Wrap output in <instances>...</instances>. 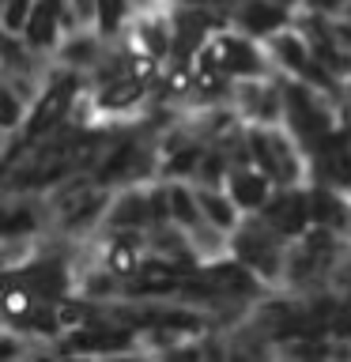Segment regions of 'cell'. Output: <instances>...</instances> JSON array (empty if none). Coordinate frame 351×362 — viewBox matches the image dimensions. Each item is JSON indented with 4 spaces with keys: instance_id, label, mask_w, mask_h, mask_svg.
I'll use <instances>...</instances> for the list:
<instances>
[{
    "instance_id": "9",
    "label": "cell",
    "mask_w": 351,
    "mask_h": 362,
    "mask_svg": "<svg viewBox=\"0 0 351 362\" xmlns=\"http://www.w3.org/2000/svg\"><path fill=\"white\" fill-rule=\"evenodd\" d=\"M310 208H313V223L333 230L351 242V192L325 185V181H310Z\"/></svg>"
},
{
    "instance_id": "11",
    "label": "cell",
    "mask_w": 351,
    "mask_h": 362,
    "mask_svg": "<svg viewBox=\"0 0 351 362\" xmlns=\"http://www.w3.org/2000/svg\"><path fill=\"white\" fill-rule=\"evenodd\" d=\"M226 192L238 200V208H242L246 215L260 211L265 204L272 200V192H276V181H272L260 166L253 163H242L231 170V177H226Z\"/></svg>"
},
{
    "instance_id": "5",
    "label": "cell",
    "mask_w": 351,
    "mask_h": 362,
    "mask_svg": "<svg viewBox=\"0 0 351 362\" xmlns=\"http://www.w3.org/2000/svg\"><path fill=\"white\" fill-rule=\"evenodd\" d=\"M234 110L246 124H283V76H253L234 83Z\"/></svg>"
},
{
    "instance_id": "14",
    "label": "cell",
    "mask_w": 351,
    "mask_h": 362,
    "mask_svg": "<svg viewBox=\"0 0 351 362\" xmlns=\"http://www.w3.org/2000/svg\"><path fill=\"white\" fill-rule=\"evenodd\" d=\"M200 192V208H204V219L212 226H219V230H238V223L246 219V211L238 208V200L226 192V185H197Z\"/></svg>"
},
{
    "instance_id": "7",
    "label": "cell",
    "mask_w": 351,
    "mask_h": 362,
    "mask_svg": "<svg viewBox=\"0 0 351 362\" xmlns=\"http://www.w3.org/2000/svg\"><path fill=\"white\" fill-rule=\"evenodd\" d=\"M132 38L136 49L151 53L155 61H170L174 53V4H159V8H147V11H136V19L129 23L125 30Z\"/></svg>"
},
{
    "instance_id": "16",
    "label": "cell",
    "mask_w": 351,
    "mask_h": 362,
    "mask_svg": "<svg viewBox=\"0 0 351 362\" xmlns=\"http://www.w3.org/2000/svg\"><path fill=\"white\" fill-rule=\"evenodd\" d=\"M38 0H0V34H23Z\"/></svg>"
},
{
    "instance_id": "12",
    "label": "cell",
    "mask_w": 351,
    "mask_h": 362,
    "mask_svg": "<svg viewBox=\"0 0 351 362\" xmlns=\"http://www.w3.org/2000/svg\"><path fill=\"white\" fill-rule=\"evenodd\" d=\"M106 34L102 30H72V34H64V42L57 45V53H53V64H64V68H72V72H91L98 61H102V53H106Z\"/></svg>"
},
{
    "instance_id": "19",
    "label": "cell",
    "mask_w": 351,
    "mask_h": 362,
    "mask_svg": "<svg viewBox=\"0 0 351 362\" xmlns=\"http://www.w3.org/2000/svg\"><path fill=\"white\" fill-rule=\"evenodd\" d=\"M136 11H147V8H159V4H170V0H132Z\"/></svg>"
},
{
    "instance_id": "1",
    "label": "cell",
    "mask_w": 351,
    "mask_h": 362,
    "mask_svg": "<svg viewBox=\"0 0 351 362\" xmlns=\"http://www.w3.org/2000/svg\"><path fill=\"white\" fill-rule=\"evenodd\" d=\"M246 140L249 163L265 170L276 185H306L310 181V155L287 124H246Z\"/></svg>"
},
{
    "instance_id": "4",
    "label": "cell",
    "mask_w": 351,
    "mask_h": 362,
    "mask_svg": "<svg viewBox=\"0 0 351 362\" xmlns=\"http://www.w3.org/2000/svg\"><path fill=\"white\" fill-rule=\"evenodd\" d=\"M268 53H272V64H276V72L291 76V79H306V83L328 90V95H340L344 98V83L328 72V68L317 61L310 38L302 34L299 23H291V27H283L280 34H272L268 38ZM347 102V98H344Z\"/></svg>"
},
{
    "instance_id": "10",
    "label": "cell",
    "mask_w": 351,
    "mask_h": 362,
    "mask_svg": "<svg viewBox=\"0 0 351 362\" xmlns=\"http://www.w3.org/2000/svg\"><path fill=\"white\" fill-rule=\"evenodd\" d=\"M151 185V181H147ZM147 185H117L106 211V230H147L151 226V200Z\"/></svg>"
},
{
    "instance_id": "3",
    "label": "cell",
    "mask_w": 351,
    "mask_h": 362,
    "mask_svg": "<svg viewBox=\"0 0 351 362\" xmlns=\"http://www.w3.org/2000/svg\"><path fill=\"white\" fill-rule=\"evenodd\" d=\"M287 249L291 242L283 234H276L265 223V215H246L238 223V230H231V253L242 260L246 268H253L272 291L283 287V268H287Z\"/></svg>"
},
{
    "instance_id": "2",
    "label": "cell",
    "mask_w": 351,
    "mask_h": 362,
    "mask_svg": "<svg viewBox=\"0 0 351 362\" xmlns=\"http://www.w3.org/2000/svg\"><path fill=\"white\" fill-rule=\"evenodd\" d=\"M192 61L219 68V72L231 76V79H253V76H272L276 72L268 42H260V38H253V34L231 27V23L215 30Z\"/></svg>"
},
{
    "instance_id": "6",
    "label": "cell",
    "mask_w": 351,
    "mask_h": 362,
    "mask_svg": "<svg viewBox=\"0 0 351 362\" xmlns=\"http://www.w3.org/2000/svg\"><path fill=\"white\" fill-rule=\"evenodd\" d=\"M257 215H265V223L287 242L302 238L313 226V208H310V181L306 185H276L272 200Z\"/></svg>"
},
{
    "instance_id": "15",
    "label": "cell",
    "mask_w": 351,
    "mask_h": 362,
    "mask_svg": "<svg viewBox=\"0 0 351 362\" xmlns=\"http://www.w3.org/2000/svg\"><path fill=\"white\" fill-rule=\"evenodd\" d=\"M132 19H136L132 0H98V30L106 38H121Z\"/></svg>"
},
{
    "instance_id": "13",
    "label": "cell",
    "mask_w": 351,
    "mask_h": 362,
    "mask_svg": "<svg viewBox=\"0 0 351 362\" xmlns=\"http://www.w3.org/2000/svg\"><path fill=\"white\" fill-rule=\"evenodd\" d=\"M166 189H170V219H174L185 234L208 223V219H204V208H200L197 181H189V177H166Z\"/></svg>"
},
{
    "instance_id": "17",
    "label": "cell",
    "mask_w": 351,
    "mask_h": 362,
    "mask_svg": "<svg viewBox=\"0 0 351 362\" xmlns=\"http://www.w3.org/2000/svg\"><path fill=\"white\" fill-rule=\"evenodd\" d=\"M302 11H313V16H325V19H347L351 0H306Z\"/></svg>"
},
{
    "instance_id": "18",
    "label": "cell",
    "mask_w": 351,
    "mask_h": 362,
    "mask_svg": "<svg viewBox=\"0 0 351 362\" xmlns=\"http://www.w3.org/2000/svg\"><path fill=\"white\" fill-rule=\"evenodd\" d=\"M280 8H287V11H294V16H299V11L306 8V0H276Z\"/></svg>"
},
{
    "instance_id": "8",
    "label": "cell",
    "mask_w": 351,
    "mask_h": 362,
    "mask_svg": "<svg viewBox=\"0 0 351 362\" xmlns=\"http://www.w3.org/2000/svg\"><path fill=\"white\" fill-rule=\"evenodd\" d=\"M299 19L294 11L280 8L276 0H231V27L253 34V38L268 42L272 34H280L283 27Z\"/></svg>"
}]
</instances>
